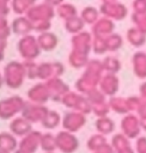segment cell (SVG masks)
Wrapping results in <instances>:
<instances>
[{"label": "cell", "mask_w": 146, "mask_h": 153, "mask_svg": "<svg viewBox=\"0 0 146 153\" xmlns=\"http://www.w3.org/2000/svg\"><path fill=\"white\" fill-rule=\"evenodd\" d=\"M55 14L54 6L47 2L42 4H35L28 12L26 17L32 22L34 24V30L41 32L49 31L50 25H51V18Z\"/></svg>", "instance_id": "cell-1"}, {"label": "cell", "mask_w": 146, "mask_h": 153, "mask_svg": "<svg viewBox=\"0 0 146 153\" xmlns=\"http://www.w3.org/2000/svg\"><path fill=\"white\" fill-rule=\"evenodd\" d=\"M4 80L6 86L10 88H19L24 80L26 79V72H25V66L24 62L19 61H11L6 65L4 68Z\"/></svg>", "instance_id": "cell-2"}, {"label": "cell", "mask_w": 146, "mask_h": 153, "mask_svg": "<svg viewBox=\"0 0 146 153\" xmlns=\"http://www.w3.org/2000/svg\"><path fill=\"white\" fill-rule=\"evenodd\" d=\"M25 100L20 96H11L0 100V120H12L22 114Z\"/></svg>", "instance_id": "cell-3"}, {"label": "cell", "mask_w": 146, "mask_h": 153, "mask_svg": "<svg viewBox=\"0 0 146 153\" xmlns=\"http://www.w3.org/2000/svg\"><path fill=\"white\" fill-rule=\"evenodd\" d=\"M18 51L20 56L24 59V61H32L39 56L42 49L38 44L37 37L26 35L20 37L18 42Z\"/></svg>", "instance_id": "cell-4"}, {"label": "cell", "mask_w": 146, "mask_h": 153, "mask_svg": "<svg viewBox=\"0 0 146 153\" xmlns=\"http://www.w3.org/2000/svg\"><path fill=\"white\" fill-rule=\"evenodd\" d=\"M61 103L72 109V110H75V111H79V112H83V114H86L90 111L91 109V103L89 102L87 98H84L83 96L75 93V92H71L68 91L61 99Z\"/></svg>", "instance_id": "cell-5"}, {"label": "cell", "mask_w": 146, "mask_h": 153, "mask_svg": "<svg viewBox=\"0 0 146 153\" xmlns=\"http://www.w3.org/2000/svg\"><path fill=\"white\" fill-rule=\"evenodd\" d=\"M56 147L61 153H74L79 147V141L74 133L61 130L56 135Z\"/></svg>", "instance_id": "cell-6"}, {"label": "cell", "mask_w": 146, "mask_h": 153, "mask_svg": "<svg viewBox=\"0 0 146 153\" xmlns=\"http://www.w3.org/2000/svg\"><path fill=\"white\" fill-rule=\"evenodd\" d=\"M48 110L49 109L43 104H36L32 102H26L20 115L23 117H25L28 121H30L32 124L34 123H41Z\"/></svg>", "instance_id": "cell-7"}, {"label": "cell", "mask_w": 146, "mask_h": 153, "mask_svg": "<svg viewBox=\"0 0 146 153\" xmlns=\"http://www.w3.org/2000/svg\"><path fill=\"white\" fill-rule=\"evenodd\" d=\"M65 72V67L61 62H42L38 65V72L37 78L47 81L53 78H60L62 73Z\"/></svg>", "instance_id": "cell-8"}, {"label": "cell", "mask_w": 146, "mask_h": 153, "mask_svg": "<svg viewBox=\"0 0 146 153\" xmlns=\"http://www.w3.org/2000/svg\"><path fill=\"white\" fill-rule=\"evenodd\" d=\"M85 114L83 112H79V111H75V110H72V111H68L63 115L62 117V121H61V126L65 130L67 131H71V133H75L78 131L81 127H84L86 120H85Z\"/></svg>", "instance_id": "cell-9"}, {"label": "cell", "mask_w": 146, "mask_h": 153, "mask_svg": "<svg viewBox=\"0 0 146 153\" xmlns=\"http://www.w3.org/2000/svg\"><path fill=\"white\" fill-rule=\"evenodd\" d=\"M41 137L42 133L38 130H32L25 136L20 137L18 149L25 153H36L41 148Z\"/></svg>", "instance_id": "cell-10"}, {"label": "cell", "mask_w": 146, "mask_h": 153, "mask_svg": "<svg viewBox=\"0 0 146 153\" xmlns=\"http://www.w3.org/2000/svg\"><path fill=\"white\" fill-rule=\"evenodd\" d=\"M28 99H29V102L44 105L50 99V93H49L47 84L39 82V84H36L32 87H30L28 91Z\"/></svg>", "instance_id": "cell-11"}, {"label": "cell", "mask_w": 146, "mask_h": 153, "mask_svg": "<svg viewBox=\"0 0 146 153\" xmlns=\"http://www.w3.org/2000/svg\"><path fill=\"white\" fill-rule=\"evenodd\" d=\"M49 93H50V99L55 102H61L62 97L69 91L68 86L66 82L61 80V78H53L45 81Z\"/></svg>", "instance_id": "cell-12"}, {"label": "cell", "mask_w": 146, "mask_h": 153, "mask_svg": "<svg viewBox=\"0 0 146 153\" xmlns=\"http://www.w3.org/2000/svg\"><path fill=\"white\" fill-rule=\"evenodd\" d=\"M32 130H34L32 123L30 121H28L25 117H23L22 115L16 116L10 122V131L12 134H14L17 137H23Z\"/></svg>", "instance_id": "cell-13"}, {"label": "cell", "mask_w": 146, "mask_h": 153, "mask_svg": "<svg viewBox=\"0 0 146 153\" xmlns=\"http://www.w3.org/2000/svg\"><path fill=\"white\" fill-rule=\"evenodd\" d=\"M11 30L13 33L23 37V36L30 35V32L34 30V24L26 16H19L12 22Z\"/></svg>", "instance_id": "cell-14"}, {"label": "cell", "mask_w": 146, "mask_h": 153, "mask_svg": "<svg viewBox=\"0 0 146 153\" xmlns=\"http://www.w3.org/2000/svg\"><path fill=\"white\" fill-rule=\"evenodd\" d=\"M90 47H92V43H91L90 36L86 32L75 33L72 37V50L87 54V51L90 50Z\"/></svg>", "instance_id": "cell-15"}, {"label": "cell", "mask_w": 146, "mask_h": 153, "mask_svg": "<svg viewBox=\"0 0 146 153\" xmlns=\"http://www.w3.org/2000/svg\"><path fill=\"white\" fill-rule=\"evenodd\" d=\"M19 141L14 134L11 131H1L0 133V149L13 153L18 149Z\"/></svg>", "instance_id": "cell-16"}, {"label": "cell", "mask_w": 146, "mask_h": 153, "mask_svg": "<svg viewBox=\"0 0 146 153\" xmlns=\"http://www.w3.org/2000/svg\"><path fill=\"white\" fill-rule=\"evenodd\" d=\"M37 41H38V44L41 47L42 50L44 51H51L56 48L57 45V36L50 31H44V32H41L37 37Z\"/></svg>", "instance_id": "cell-17"}, {"label": "cell", "mask_w": 146, "mask_h": 153, "mask_svg": "<svg viewBox=\"0 0 146 153\" xmlns=\"http://www.w3.org/2000/svg\"><path fill=\"white\" fill-rule=\"evenodd\" d=\"M61 121H62L61 115L56 110H50L49 109L47 111L44 118L42 120L41 124L45 129H55V128H57L61 124Z\"/></svg>", "instance_id": "cell-18"}, {"label": "cell", "mask_w": 146, "mask_h": 153, "mask_svg": "<svg viewBox=\"0 0 146 153\" xmlns=\"http://www.w3.org/2000/svg\"><path fill=\"white\" fill-rule=\"evenodd\" d=\"M36 0H12L11 8L19 16H25L26 12L35 5Z\"/></svg>", "instance_id": "cell-19"}, {"label": "cell", "mask_w": 146, "mask_h": 153, "mask_svg": "<svg viewBox=\"0 0 146 153\" xmlns=\"http://www.w3.org/2000/svg\"><path fill=\"white\" fill-rule=\"evenodd\" d=\"M41 149L43 152H55L56 147V137L51 133H42L41 137Z\"/></svg>", "instance_id": "cell-20"}, {"label": "cell", "mask_w": 146, "mask_h": 153, "mask_svg": "<svg viewBox=\"0 0 146 153\" xmlns=\"http://www.w3.org/2000/svg\"><path fill=\"white\" fill-rule=\"evenodd\" d=\"M56 13H57V16H59L63 22L67 20V19H69V18H73V17L78 16L77 8H75L73 5L66 4V2H62L61 5H59V6L56 7Z\"/></svg>", "instance_id": "cell-21"}, {"label": "cell", "mask_w": 146, "mask_h": 153, "mask_svg": "<svg viewBox=\"0 0 146 153\" xmlns=\"http://www.w3.org/2000/svg\"><path fill=\"white\" fill-rule=\"evenodd\" d=\"M65 27L67 30V32L69 33H79L81 31V29L84 27V20L81 19V17H73V18H69L67 20H65Z\"/></svg>", "instance_id": "cell-22"}, {"label": "cell", "mask_w": 146, "mask_h": 153, "mask_svg": "<svg viewBox=\"0 0 146 153\" xmlns=\"http://www.w3.org/2000/svg\"><path fill=\"white\" fill-rule=\"evenodd\" d=\"M68 61H69L71 66H73L74 68L84 67L86 65V61H87V54L72 50L69 56H68Z\"/></svg>", "instance_id": "cell-23"}, {"label": "cell", "mask_w": 146, "mask_h": 153, "mask_svg": "<svg viewBox=\"0 0 146 153\" xmlns=\"http://www.w3.org/2000/svg\"><path fill=\"white\" fill-rule=\"evenodd\" d=\"M97 16H98V13H97L96 8H93V7H86V8H84L83 12H81V14H80V17L84 20V23H87V24L95 23L97 20Z\"/></svg>", "instance_id": "cell-24"}, {"label": "cell", "mask_w": 146, "mask_h": 153, "mask_svg": "<svg viewBox=\"0 0 146 153\" xmlns=\"http://www.w3.org/2000/svg\"><path fill=\"white\" fill-rule=\"evenodd\" d=\"M96 127H97L98 131H101V133H103V134H108V133H110V131L112 130L114 124H112V122H111L109 118L101 117V118L97 121Z\"/></svg>", "instance_id": "cell-25"}, {"label": "cell", "mask_w": 146, "mask_h": 153, "mask_svg": "<svg viewBox=\"0 0 146 153\" xmlns=\"http://www.w3.org/2000/svg\"><path fill=\"white\" fill-rule=\"evenodd\" d=\"M104 143H105V141H104V137L103 136H101V135H93V136H91L89 139L87 147L91 151H98L99 148H102L103 146H105Z\"/></svg>", "instance_id": "cell-26"}, {"label": "cell", "mask_w": 146, "mask_h": 153, "mask_svg": "<svg viewBox=\"0 0 146 153\" xmlns=\"http://www.w3.org/2000/svg\"><path fill=\"white\" fill-rule=\"evenodd\" d=\"M24 66H25V72H26V78L28 79L37 78L38 65L35 62V60H32V61H24Z\"/></svg>", "instance_id": "cell-27"}, {"label": "cell", "mask_w": 146, "mask_h": 153, "mask_svg": "<svg viewBox=\"0 0 146 153\" xmlns=\"http://www.w3.org/2000/svg\"><path fill=\"white\" fill-rule=\"evenodd\" d=\"M11 26L8 25L7 20H6V16H1L0 14V38L2 39H7V37L11 33Z\"/></svg>", "instance_id": "cell-28"}, {"label": "cell", "mask_w": 146, "mask_h": 153, "mask_svg": "<svg viewBox=\"0 0 146 153\" xmlns=\"http://www.w3.org/2000/svg\"><path fill=\"white\" fill-rule=\"evenodd\" d=\"M12 0H0V14L6 16L8 13V2Z\"/></svg>", "instance_id": "cell-29"}, {"label": "cell", "mask_w": 146, "mask_h": 153, "mask_svg": "<svg viewBox=\"0 0 146 153\" xmlns=\"http://www.w3.org/2000/svg\"><path fill=\"white\" fill-rule=\"evenodd\" d=\"M44 2H47V4H50V5H53L54 7H57L59 5H61L65 0H43Z\"/></svg>", "instance_id": "cell-30"}, {"label": "cell", "mask_w": 146, "mask_h": 153, "mask_svg": "<svg viewBox=\"0 0 146 153\" xmlns=\"http://www.w3.org/2000/svg\"><path fill=\"white\" fill-rule=\"evenodd\" d=\"M95 153H111V149L108 148L107 146H103V147L99 148L98 151H95Z\"/></svg>", "instance_id": "cell-31"}, {"label": "cell", "mask_w": 146, "mask_h": 153, "mask_svg": "<svg viewBox=\"0 0 146 153\" xmlns=\"http://www.w3.org/2000/svg\"><path fill=\"white\" fill-rule=\"evenodd\" d=\"M5 84V80H4V74L0 73V88L2 87V85Z\"/></svg>", "instance_id": "cell-32"}, {"label": "cell", "mask_w": 146, "mask_h": 153, "mask_svg": "<svg viewBox=\"0 0 146 153\" xmlns=\"http://www.w3.org/2000/svg\"><path fill=\"white\" fill-rule=\"evenodd\" d=\"M13 153H25V152H23V151H20V149H17V151L13 152Z\"/></svg>", "instance_id": "cell-33"}, {"label": "cell", "mask_w": 146, "mask_h": 153, "mask_svg": "<svg viewBox=\"0 0 146 153\" xmlns=\"http://www.w3.org/2000/svg\"><path fill=\"white\" fill-rule=\"evenodd\" d=\"M0 153H10V152H6V151H1V149H0Z\"/></svg>", "instance_id": "cell-34"}, {"label": "cell", "mask_w": 146, "mask_h": 153, "mask_svg": "<svg viewBox=\"0 0 146 153\" xmlns=\"http://www.w3.org/2000/svg\"><path fill=\"white\" fill-rule=\"evenodd\" d=\"M43 153H55V152H43Z\"/></svg>", "instance_id": "cell-35"}]
</instances>
